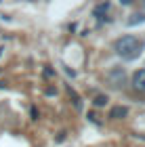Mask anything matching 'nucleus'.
<instances>
[{
  "instance_id": "39448f33",
  "label": "nucleus",
  "mask_w": 145,
  "mask_h": 147,
  "mask_svg": "<svg viewBox=\"0 0 145 147\" xmlns=\"http://www.w3.org/2000/svg\"><path fill=\"white\" fill-rule=\"evenodd\" d=\"M109 78H111V80H116V86H122V84H124V71H122V69H114V71H109Z\"/></svg>"
},
{
  "instance_id": "f257e3e1",
  "label": "nucleus",
  "mask_w": 145,
  "mask_h": 147,
  "mask_svg": "<svg viewBox=\"0 0 145 147\" xmlns=\"http://www.w3.org/2000/svg\"><path fill=\"white\" fill-rule=\"evenodd\" d=\"M114 51L124 59H133V57L139 55V51H141V40L135 38V36H122V38L116 40Z\"/></svg>"
},
{
  "instance_id": "423d86ee",
  "label": "nucleus",
  "mask_w": 145,
  "mask_h": 147,
  "mask_svg": "<svg viewBox=\"0 0 145 147\" xmlns=\"http://www.w3.org/2000/svg\"><path fill=\"white\" fill-rule=\"evenodd\" d=\"M145 21V13H137V15H133L128 19V25L133 28V25H139V23H143Z\"/></svg>"
},
{
  "instance_id": "1a4fd4ad",
  "label": "nucleus",
  "mask_w": 145,
  "mask_h": 147,
  "mask_svg": "<svg viewBox=\"0 0 145 147\" xmlns=\"http://www.w3.org/2000/svg\"><path fill=\"white\" fill-rule=\"evenodd\" d=\"M0 88H4V84H2V82H0Z\"/></svg>"
},
{
  "instance_id": "6e6552de",
  "label": "nucleus",
  "mask_w": 145,
  "mask_h": 147,
  "mask_svg": "<svg viewBox=\"0 0 145 147\" xmlns=\"http://www.w3.org/2000/svg\"><path fill=\"white\" fill-rule=\"evenodd\" d=\"M88 120H90V122H99L97 116H95V111H88Z\"/></svg>"
},
{
  "instance_id": "f03ea898",
  "label": "nucleus",
  "mask_w": 145,
  "mask_h": 147,
  "mask_svg": "<svg viewBox=\"0 0 145 147\" xmlns=\"http://www.w3.org/2000/svg\"><path fill=\"white\" fill-rule=\"evenodd\" d=\"M133 88L139 92H145V69H137L133 74Z\"/></svg>"
},
{
  "instance_id": "0eeeda50",
  "label": "nucleus",
  "mask_w": 145,
  "mask_h": 147,
  "mask_svg": "<svg viewBox=\"0 0 145 147\" xmlns=\"http://www.w3.org/2000/svg\"><path fill=\"white\" fill-rule=\"evenodd\" d=\"M93 103L97 105V107H103V105H105V103H107V97H105V95H97Z\"/></svg>"
},
{
  "instance_id": "20e7f679",
  "label": "nucleus",
  "mask_w": 145,
  "mask_h": 147,
  "mask_svg": "<svg viewBox=\"0 0 145 147\" xmlns=\"http://www.w3.org/2000/svg\"><path fill=\"white\" fill-rule=\"evenodd\" d=\"M107 11H109V2H101V4L95 6L93 15H95L97 19H103V21H105V19H107V17H105V13H107Z\"/></svg>"
},
{
  "instance_id": "7ed1b4c3",
  "label": "nucleus",
  "mask_w": 145,
  "mask_h": 147,
  "mask_svg": "<svg viewBox=\"0 0 145 147\" xmlns=\"http://www.w3.org/2000/svg\"><path fill=\"white\" fill-rule=\"evenodd\" d=\"M128 116V107H124V105H114V107L109 109V118L111 120H122Z\"/></svg>"
}]
</instances>
